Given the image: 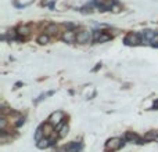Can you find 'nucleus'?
Returning a JSON list of instances; mask_svg holds the SVG:
<instances>
[{"instance_id":"nucleus-6","label":"nucleus","mask_w":158,"mask_h":152,"mask_svg":"<svg viewBox=\"0 0 158 152\" xmlns=\"http://www.w3.org/2000/svg\"><path fill=\"white\" fill-rule=\"evenodd\" d=\"M62 39H64V42H67V43H73V42H76V35L73 33V31H67V32L64 33Z\"/></svg>"},{"instance_id":"nucleus-12","label":"nucleus","mask_w":158,"mask_h":152,"mask_svg":"<svg viewBox=\"0 0 158 152\" xmlns=\"http://www.w3.org/2000/svg\"><path fill=\"white\" fill-rule=\"evenodd\" d=\"M31 3H33V0H15V6L17 7H26Z\"/></svg>"},{"instance_id":"nucleus-13","label":"nucleus","mask_w":158,"mask_h":152,"mask_svg":"<svg viewBox=\"0 0 158 152\" xmlns=\"http://www.w3.org/2000/svg\"><path fill=\"white\" fill-rule=\"evenodd\" d=\"M37 43L39 44H47L49 43V35L46 33V35H40V36L37 37Z\"/></svg>"},{"instance_id":"nucleus-2","label":"nucleus","mask_w":158,"mask_h":152,"mask_svg":"<svg viewBox=\"0 0 158 152\" xmlns=\"http://www.w3.org/2000/svg\"><path fill=\"white\" fill-rule=\"evenodd\" d=\"M64 119H65L64 112H62V111H56V112H53L51 115H50L49 123L53 124L54 127H57L58 124H61L62 122H64Z\"/></svg>"},{"instance_id":"nucleus-7","label":"nucleus","mask_w":158,"mask_h":152,"mask_svg":"<svg viewBox=\"0 0 158 152\" xmlns=\"http://www.w3.org/2000/svg\"><path fill=\"white\" fill-rule=\"evenodd\" d=\"M36 145H37V148H40V149H45V148H47L49 145H51V142H50V140L49 138H42L40 141H36Z\"/></svg>"},{"instance_id":"nucleus-9","label":"nucleus","mask_w":158,"mask_h":152,"mask_svg":"<svg viewBox=\"0 0 158 152\" xmlns=\"http://www.w3.org/2000/svg\"><path fill=\"white\" fill-rule=\"evenodd\" d=\"M18 33H20L21 36H28L29 33H31V28L26 26V25H21L20 28H18Z\"/></svg>"},{"instance_id":"nucleus-3","label":"nucleus","mask_w":158,"mask_h":152,"mask_svg":"<svg viewBox=\"0 0 158 152\" xmlns=\"http://www.w3.org/2000/svg\"><path fill=\"white\" fill-rule=\"evenodd\" d=\"M140 42H142V39H140L139 33H128L125 36V39H123V43L128 44V46H136Z\"/></svg>"},{"instance_id":"nucleus-5","label":"nucleus","mask_w":158,"mask_h":152,"mask_svg":"<svg viewBox=\"0 0 158 152\" xmlns=\"http://www.w3.org/2000/svg\"><path fill=\"white\" fill-rule=\"evenodd\" d=\"M125 140L130 141V142H139V144H142V138L136 134V133H132V132H128L125 134V137H123Z\"/></svg>"},{"instance_id":"nucleus-14","label":"nucleus","mask_w":158,"mask_h":152,"mask_svg":"<svg viewBox=\"0 0 158 152\" xmlns=\"http://www.w3.org/2000/svg\"><path fill=\"white\" fill-rule=\"evenodd\" d=\"M112 11H114V12H119V7H118L117 4H115V6L112 7Z\"/></svg>"},{"instance_id":"nucleus-4","label":"nucleus","mask_w":158,"mask_h":152,"mask_svg":"<svg viewBox=\"0 0 158 152\" xmlns=\"http://www.w3.org/2000/svg\"><path fill=\"white\" fill-rule=\"evenodd\" d=\"M90 40H92V32H89V31H82L76 35L78 43H87Z\"/></svg>"},{"instance_id":"nucleus-8","label":"nucleus","mask_w":158,"mask_h":152,"mask_svg":"<svg viewBox=\"0 0 158 152\" xmlns=\"http://www.w3.org/2000/svg\"><path fill=\"white\" fill-rule=\"evenodd\" d=\"M158 138V132H148L144 134V141H155Z\"/></svg>"},{"instance_id":"nucleus-10","label":"nucleus","mask_w":158,"mask_h":152,"mask_svg":"<svg viewBox=\"0 0 158 152\" xmlns=\"http://www.w3.org/2000/svg\"><path fill=\"white\" fill-rule=\"evenodd\" d=\"M57 25H54V24H50V25H47V28H46V33L47 35H56L57 33Z\"/></svg>"},{"instance_id":"nucleus-1","label":"nucleus","mask_w":158,"mask_h":152,"mask_svg":"<svg viewBox=\"0 0 158 152\" xmlns=\"http://www.w3.org/2000/svg\"><path fill=\"white\" fill-rule=\"evenodd\" d=\"M123 145V140L119 138V137H114V138H109L107 142H105V152H115L118 149H121V147Z\"/></svg>"},{"instance_id":"nucleus-11","label":"nucleus","mask_w":158,"mask_h":152,"mask_svg":"<svg viewBox=\"0 0 158 152\" xmlns=\"http://www.w3.org/2000/svg\"><path fill=\"white\" fill-rule=\"evenodd\" d=\"M33 138H35V141H40L42 138H45V133H43V129L39 127L36 130V133H35V136H33Z\"/></svg>"}]
</instances>
